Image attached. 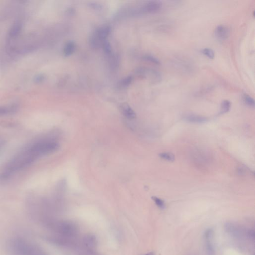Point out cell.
Instances as JSON below:
<instances>
[{"label":"cell","instance_id":"cell-1","mask_svg":"<svg viewBox=\"0 0 255 255\" xmlns=\"http://www.w3.org/2000/svg\"><path fill=\"white\" fill-rule=\"evenodd\" d=\"M59 145L53 140H40L33 142L21 149L7 162L2 173L7 177L31 166L38 159L56 151Z\"/></svg>","mask_w":255,"mask_h":255},{"label":"cell","instance_id":"cell-2","mask_svg":"<svg viewBox=\"0 0 255 255\" xmlns=\"http://www.w3.org/2000/svg\"><path fill=\"white\" fill-rule=\"evenodd\" d=\"M224 229L227 233L236 238L239 239L244 237V235L246 236V231H244L239 226L233 223H226L224 225Z\"/></svg>","mask_w":255,"mask_h":255},{"label":"cell","instance_id":"cell-3","mask_svg":"<svg viewBox=\"0 0 255 255\" xmlns=\"http://www.w3.org/2000/svg\"><path fill=\"white\" fill-rule=\"evenodd\" d=\"M214 231L211 228L206 230L203 234L206 253L208 255H214L215 249L213 244Z\"/></svg>","mask_w":255,"mask_h":255},{"label":"cell","instance_id":"cell-4","mask_svg":"<svg viewBox=\"0 0 255 255\" xmlns=\"http://www.w3.org/2000/svg\"><path fill=\"white\" fill-rule=\"evenodd\" d=\"M162 2L159 1H151L147 2L140 8V13H155L162 9Z\"/></svg>","mask_w":255,"mask_h":255},{"label":"cell","instance_id":"cell-5","mask_svg":"<svg viewBox=\"0 0 255 255\" xmlns=\"http://www.w3.org/2000/svg\"><path fill=\"white\" fill-rule=\"evenodd\" d=\"M229 28L224 25H219L215 28L214 34L216 38L220 40H224L228 38L229 35Z\"/></svg>","mask_w":255,"mask_h":255},{"label":"cell","instance_id":"cell-6","mask_svg":"<svg viewBox=\"0 0 255 255\" xmlns=\"http://www.w3.org/2000/svg\"><path fill=\"white\" fill-rule=\"evenodd\" d=\"M184 119L188 122L195 123H203L207 121L206 117L194 114H188L185 116Z\"/></svg>","mask_w":255,"mask_h":255},{"label":"cell","instance_id":"cell-7","mask_svg":"<svg viewBox=\"0 0 255 255\" xmlns=\"http://www.w3.org/2000/svg\"><path fill=\"white\" fill-rule=\"evenodd\" d=\"M121 111L123 114L127 118L132 119L136 117V113L127 104L123 105L121 107Z\"/></svg>","mask_w":255,"mask_h":255},{"label":"cell","instance_id":"cell-8","mask_svg":"<svg viewBox=\"0 0 255 255\" xmlns=\"http://www.w3.org/2000/svg\"><path fill=\"white\" fill-rule=\"evenodd\" d=\"M16 106L14 105L0 107V116H4L14 113L16 111Z\"/></svg>","mask_w":255,"mask_h":255},{"label":"cell","instance_id":"cell-9","mask_svg":"<svg viewBox=\"0 0 255 255\" xmlns=\"http://www.w3.org/2000/svg\"><path fill=\"white\" fill-rule=\"evenodd\" d=\"M75 48L76 46L74 42H68L64 48V55L67 57L70 55L74 52Z\"/></svg>","mask_w":255,"mask_h":255},{"label":"cell","instance_id":"cell-10","mask_svg":"<svg viewBox=\"0 0 255 255\" xmlns=\"http://www.w3.org/2000/svg\"><path fill=\"white\" fill-rule=\"evenodd\" d=\"M231 106V103L229 101L225 100L223 101L221 105V114L227 113L229 111Z\"/></svg>","mask_w":255,"mask_h":255},{"label":"cell","instance_id":"cell-11","mask_svg":"<svg viewBox=\"0 0 255 255\" xmlns=\"http://www.w3.org/2000/svg\"><path fill=\"white\" fill-rule=\"evenodd\" d=\"M243 101L245 103L248 105V106L251 107H255V101L252 97L250 96V95L248 94H244L243 96Z\"/></svg>","mask_w":255,"mask_h":255},{"label":"cell","instance_id":"cell-12","mask_svg":"<svg viewBox=\"0 0 255 255\" xmlns=\"http://www.w3.org/2000/svg\"><path fill=\"white\" fill-rule=\"evenodd\" d=\"M159 156L160 157V158L169 162H173L175 160V155L170 153H168V152L162 153H160Z\"/></svg>","mask_w":255,"mask_h":255},{"label":"cell","instance_id":"cell-13","mask_svg":"<svg viewBox=\"0 0 255 255\" xmlns=\"http://www.w3.org/2000/svg\"><path fill=\"white\" fill-rule=\"evenodd\" d=\"M203 55H205L206 57H208L209 59H213L215 57V52L213 49H211L210 48H205L202 50L201 51Z\"/></svg>","mask_w":255,"mask_h":255},{"label":"cell","instance_id":"cell-14","mask_svg":"<svg viewBox=\"0 0 255 255\" xmlns=\"http://www.w3.org/2000/svg\"><path fill=\"white\" fill-rule=\"evenodd\" d=\"M152 199L153 200V201L155 202V203L158 207L160 208V209H164L165 208V203H164V201L162 200V199L155 196L152 197Z\"/></svg>","mask_w":255,"mask_h":255},{"label":"cell","instance_id":"cell-15","mask_svg":"<svg viewBox=\"0 0 255 255\" xmlns=\"http://www.w3.org/2000/svg\"><path fill=\"white\" fill-rule=\"evenodd\" d=\"M103 49H104V51L107 54H110V53L111 52V46L109 42H108L107 40H104V42H103Z\"/></svg>","mask_w":255,"mask_h":255},{"label":"cell","instance_id":"cell-16","mask_svg":"<svg viewBox=\"0 0 255 255\" xmlns=\"http://www.w3.org/2000/svg\"><path fill=\"white\" fill-rule=\"evenodd\" d=\"M145 59L146 60L149 61L153 63L156 64H159L160 63V61L158 59L156 58L155 57L150 55H147L145 57Z\"/></svg>","mask_w":255,"mask_h":255},{"label":"cell","instance_id":"cell-17","mask_svg":"<svg viewBox=\"0 0 255 255\" xmlns=\"http://www.w3.org/2000/svg\"><path fill=\"white\" fill-rule=\"evenodd\" d=\"M132 81V78L131 77H128L127 78L123 81L122 85L125 86H127L131 83Z\"/></svg>","mask_w":255,"mask_h":255},{"label":"cell","instance_id":"cell-18","mask_svg":"<svg viewBox=\"0 0 255 255\" xmlns=\"http://www.w3.org/2000/svg\"><path fill=\"white\" fill-rule=\"evenodd\" d=\"M4 143H5V140L4 138L0 136V149L4 146Z\"/></svg>","mask_w":255,"mask_h":255},{"label":"cell","instance_id":"cell-19","mask_svg":"<svg viewBox=\"0 0 255 255\" xmlns=\"http://www.w3.org/2000/svg\"><path fill=\"white\" fill-rule=\"evenodd\" d=\"M142 255H155V254L153 252H149V253H148Z\"/></svg>","mask_w":255,"mask_h":255}]
</instances>
